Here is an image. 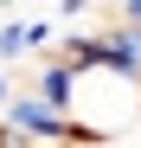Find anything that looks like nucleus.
I'll return each mask as SVG.
<instances>
[{
  "instance_id": "f257e3e1",
  "label": "nucleus",
  "mask_w": 141,
  "mask_h": 148,
  "mask_svg": "<svg viewBox=\"0 0 141 148\" xmlns=\"http://www.w3.org/2000/svg\"><path fill=\"white\" fill-rule=\"evenodd\" d=\"M64 122H70V142L122 135L128 122H141V77H122V71H103V64H77Z\"/></svg>"
},
{
  "instance_id": "f03ea898",
  "label": "nucleus",
  "mask_w": 141,
  "mask_h": 148,
  "mask_svg": "<svg viewBox=\"0 0 141 148\" xmlns=\"http://www.w3.org/2000/svg\"><path fill=\"white\" fill-rule=\"evenodd\" d=\"M0 122H7L13 135H26V142H70V122L58 103H45L39 90H13V103L0 110Z\"/></svg>"
},
{
  "instance_id": "7ed1b4c3",
  "label": "nucleus",
  "mask_w": 141,
  "mask_h": 148,
  "mask_svg": "<svg viewBox=\"0 0 141 148\" xmlns=\"http://www.w3.org/2000/svg\"><path fill=\"white\" fill-rule=\"evenodd\" d=\"M26 77H32L26 90H39L45 103H58V110H64V103H70V84H77V64H70V58H58V52H52V58H39V64L26 71Z\"/></svg>"
},
{
  "instance_id": "20e7f679",
  "label": "nucleus",
  "mask_w": 141,
  "mask_h": 148,
  "mask_svg": "<svg viewBox=\"0 0 141 148\" xmlns=\"http://www.w3.org/2000/svg\"><path fill=\"white\" fill-rule=\"evenodd\" d=\"M26 52H32V58H52V52H58V19H45V13L26 19Z\"/></svg>"
},
{
  "instance_id": "39448f33",
  "label": "nucleus",
  "mask_w": 141,
  "mask_h": 148,
  "mask_svg": "<svg viewBox=\"0 0 141 148\" xmlns=\"http://www.w3.org/2000/svg\"><path fill=\"white\" fill-rule=\"evenodd\" d=\"M26 52V19H0V64H13Z\"/></svg>"
},
{
  "instance_id": "423d86ee",
  "label": "nucleus",
  "mask_w": 141,
  "mask_h": 148,
  "mask_svg": "<svg viewBox=\"0 0 141 148\" xmlns=\"http://www.w3.org/2000/svg\"><path fill=\"white\" fill-rule=\"evenodd\" d=\"M13 103V64H0V110Z\"/></svg>"
},
{
  "instance_id": "0eeeda50",
  "label": "nucleus",
  "mask_w": 141,
  "mask_h": 148,
  "mask_svg": "<svg viewBox=\"0 0 141 148\" xmlns=\"http://www.w3.org/2000/svg\"><path fill=\"white\" fill-rule=\"evenodd\" d=\"M83 7H90V0H58V13H64V19H77Z\"/></svg>"
},
{
  "instance_id": "6e6552de",
  "label": "nucleus",
  "mask_w": 141,
  "mask_h": 148,
  "mask_svg": "<svg viewBox=\"0 0 141 148\" xmlns=\"http://www.w3.org/2000/svg\"><path fill=\"white\" fill-rule=\"evenodd\" d=\"M39 7H45V0H39Z\"/></svg>"
}]
</instances>
